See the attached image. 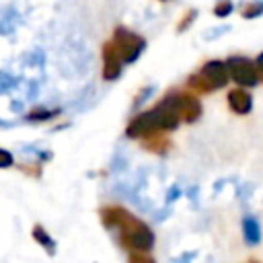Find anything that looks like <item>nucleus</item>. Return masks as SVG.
I'll return each instance as SVG.
<instances>
[{"label": "nucleus", "instance_id": "obj_1", "mask_svg": "<svg viewBox=\"0 0 263 263\" xmlns=\"http://www.w3.org/2000/svg\"><path fill=\"white\" fill-rule=\"evenodd\" d=\"M101 220H103L105 228H111V230L119 232V242L127 251L148 253L154 247L152 228L146 222H142L140 218H136L134 214H129L125 208L107 205V208L101 210Z\"/></svg>", "mask_w": 263, "mask_h": 263}, {"label": "nucleus", "instance_id": "obj_2", "mask_svg": "<svg viewBox=\"0 0 263 263\" xmlns=\"http://www.w3.org/2000/svg\"><path fill=\"white\" fill-rule=\"evenodd\" d=\"M228 76H230V72H228L226 62L212 60V62H205L199 72H195L187 78V86L197 92H212V90L226 86Z\"/></svg>", "mask_w": 263, "mask_h": 263}, {"label": "nucleus", "instance_id": "obj_3", "mask_svg": "<svg viewBox=\"0 0 263 263\" xmlns=\"http://www.w3.org/2000/svg\"><path fill=\"white\" fill-rule=\"evenodd\" d=\"M111 41H113L115 49L119 51V55H121V60L125 64L136 62L140 58V53L144 51V47H146L144 37H140L138 33H134V31H129L125 27H117L113 31V39Z\"/></svg>", "mask_w": 263, "mask_h": 263}, {"label": "nucleus", "instance_id": "obj_4", "mask_svg": "<svg viewBox=\"0 0 263 263\" xmlns=\"http://www.w3.org/2000/svg\"><path fill=\"white\" fill-rule=\"evenodd\" d=\"M226 66H228V72H230V78L238 84V86H255L259 82V68L257 64H253L249 58H242V55H232L226 60Z\"/></svg>", "mask_w": 263, "mask_h": 263}, {"label": "nucleus", "instance_id": "obj_5", "mask_svg": "<svg viewBox=\"0 0 263 263\" xmlns=\"http://www.w3.org/2000/svg\"><path fill=\"white\" fill-rule=\"evenodd\" d=\"M121 64H125L115 49L113 41H107L103 45V78L105 80H115L121 74Z\"/></svg>", "mask_w": 263, "mask_h": 263}, {"label": "nucleus", "instance_id": "obj_6", "mask_svg": "<svg viewBox=\"0 0 263 263\" xmlns=\"http://www.w3.org/2000/svg\"><path fill=\"white\" fill-rule=\"evenodd\" d=\"M177 101H179V113H181V121L185 123H193L199 115H201V103L195 95L191 92H177Z\"/></svg>", "mask_w": 263, "mask_h": 263}, {"label": "nucleus", "instance_id": "obj_7", "mask_svg": "<svg viewBox=\"0 0 263 263\" xmlns=\"http://www.w3.org/2000/svg\"><path fill=\"white\" fill-rule=\"evenodd\" d=\"M228 107L234 111V113H238V115H245V113H249L251 111V105H253V101H251V95L242 88V86H238V88H232L230 92H228Z\"/></svg>", "mask_w": 263, "mask_h": 263}, {"label": "nucleus", "instance_id": "obj_8", "mask_svg": "<svg viewBox=\"0 0 263 263\" xmlns=\"http://www.w3.org/2000/svg\"><path fill=\"white\" fill-rule=\"evenodd\" d=\"M31 236H33V240H35V242H39V245H41L49 255H53V253H55V242H53V238L45 232V228H43L41 224H35V226H33Z\"/></svg>", "mask_w": 263, "mask_h": 263}, {"label": "nucleus", "instance_id": "obj_9", "mask_svg": "<svg viewBox=\"0 0 263 263\" xmlns=\"http://www.w3.org/2000/svg\"><path fill=\"white\" fill-rule=\"evenodd\" d=\"M242 234H245V240L249 245H257L259 238H261V228H259V222L255 218H245L242 220Z\"/></svg>", "mask_w": 263, "mask_h": 263}, {"label": "nucleus", "instance_id": "obj_10", "mask_svg": "<svg viewBox=\"0 0 263 263\" xmlns=\"http://www.w3.org/2000/svg\"><path fill=\"white\" fill-rule=\"evenodd\" d=\"M144 148L150 150V152L162 154V152H166V148H168V140L164 138L162 132H158V134H152V136L144 138Z\"/></svg>", "mask_w": 263, "mask_h": 263}, {"label": "nucleus", "instance_id": "obj_11", "mask_svg": "<svg viewBox=\"0 0 263 263\" xmlns=\"http://www.w3.org/2000/svg\"><path fill=\"white\" fill-rule=\"evenodd\" d=\"M127 263H156L152 255L142 253V251H129L127 255Z\"/></svg>", "mask_w": 263, "mask_h": 263}, {"label": "nucleus", "instance_id": "obj_12", "mask_svg": "<svg viewBox=\"0 0 263 263\" xmlns=\"http://www.w3.org/2000/svg\"><path fill=\"white\" fill-rule=\"evenodd\" d=\"M263 12V2H249L245 8H242V16L245 18H255Z\"/></svg>", "mask_w": 263, "mask_h": 263}, {"label": "nucleus", "instance_id": "obj_13", "mask_svg": "<svg viewBox=\"0 0 263 263\" xmlns=\"http://www.w3.org/2000/svg\"><path fill=\"white\" fill-rule=\"evenodd\" d=\"M230 10H232V2H230V0H220V2L214 6L216 16H226Z\"/></svg>", "mask_w": 263, "mask_h": 263}, {"label": "nucleus", "instance_id": "obj_14", "mask_svg": "<svg viewBox=\"0 0 263 263\" xmlns=\"http://www.w3.org/2000/svg\"><path fill=\"white\" fill-rule=\"evenodd\" d=\"M195 14H197L195 10H189V12L185 14V18H183V23H179V25H177V29H179V31H185V29L189 27V23H191V21L195 18Z\"/></svg>", "mask_w": 263, "mask_h": 263}, {"label": "nucleus", "instance_id": "obj_15", "mask_svg": "<svg viewBox=\"0 0 263 263\" xmlns=\"http://www.w3.org/2000/svg\"><path fill=\"white\" fill-rule=\"evenodd\" d=\"M51 115H53V111H31V117L29 119L39 121V119H49Z\"/></svg>", "mask_w": 263, "mask_h": 263}, {"label": "nucleus", "instance_id": "obj_16", "mask_svg": "<svg viewBox=\"0 0 263 263\" xmlns=\"http://www.w3.org/2000/svg\"><path fill=\"white\" fill-rule=\"evenodd\" d=\"M257 68H259V76H261V80H263V53H259V58H257Z\"/></svg>", "mask_w": 263, "mask_h": 263}, {"label": "nucleus", "instance_id": "obj_17", "mask_svg": "<svg viewBox=\"0 0 263 263\" xmlns=\"http://www.w3.org/2000/svg\"><path fill=\"white\" fill-rule=\"evenodd\" d=\"M2 156H4V166H8L10 164V154L6 150H2Z\"/></svg>", "mask_w": 263, "mask_h": 263}, {"label": "nucleus", "instance_id": "obj_18", "mask_svg": "<svg viewBox=\"0 0 263 263\" xmlns=\"http://www.w3.org/2000/svg\"><path fill=\"white\" fill-rule=\"evenodd\" d=\"M249 263H257V261H249Z\"/></svg>", "mask_w": 263, "mask_h": 263}]
</instances>
